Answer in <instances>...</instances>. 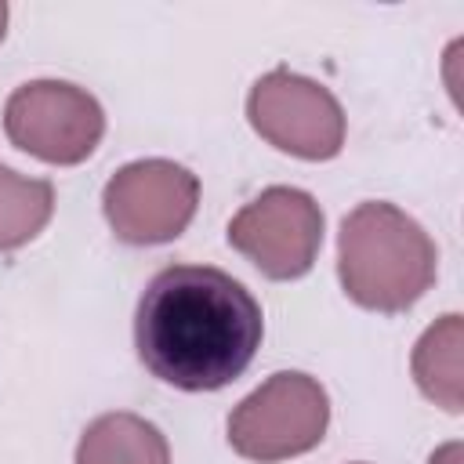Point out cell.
<instances>
[{
  "instance_id": "7",
  "label": "cell",
  "mask_w": 464,
  "mask_h": 464,
  "mask_svg": "<svg viewBox=\"0 0 464 464\" xmlns=\"http://www.w3.org/2000/svg\"><path fill=\"white\" fill-rule=\"evenodd\" d=\"M250 127L276 149L301 160H334L344 145V112L337 98L297 72H265L246 98Z\"/></svg>"
},
{
  "instance_id": "11",
  "label": "cell",
  "mask_w": 464,
  "mask_h": 464,
  "mask_svg": "<svg viewBox=\"0 0 464 464\" xmlns=\"http://www.w3.org/2000/svg\"><path fill=\"white\" fill-rule=\"evenodd\" d=\"M460 460V446L457 442H450V446H442L439 453H431V460L428 464H457Z\"/></svg>"
},
{
  "instance_id": "6",
  "label": "cell",
  "mask_w": 464,
  "mask_h": 464,
  "mask_svg": "<svg viewBox=\"0 0 464 464\" xmlns=\"http://www.w3.org/2000/svg\"><path fill=\"white\" fill-rule=\"evenodd\" d=\"M228 243L261 276L297 279L323 246V210L308 192L272 185L228 221Z\"/></svg>"
},
{
  "instance_id": "12",
  "label": "cell",
  "mask_w": 464,
  "mask_h": 464,
  "mask_svg": "<svg viewBox=\"0 0 464 464\" xmlns=\"http://www.w3.org/2000/svg\"><path fill=\"white\" fill-rule=\"evenodd\" d=\"M4 25H7V4L0 0V40H4Z\"/></svg>"
},
{
  "instance_id": "2",
  "label": "cell",
  "mask_w": 464,
  "mask_h": 464,
  "mask_svg": "<svg viewBox=\"0 0 464 464\" xmlns=\"http://www.w3.org/2000/svg\"><path fill=\"white\" fill-rule=\"evenodd\" d=\"M439 254L431 236L395 203L366 199L337 236V276L344 294L370 312H406L435 283Z\"/></svg>"
},
{
  "instance_id": "3",
  "label": "cell",
  "mask_w": 464,
  "mask_h": 464,
  "mask_svg": "<svg viewBox=\"0 0 464 464\" xmlns=\"http://www.w3.org/2000/svg\"><path fill=\"white\" fill-rule=\"evenodd\" d=\"M326 424L330 399L323 384L301 370H279L232 410L228 442L246 460L276 464L315 450Z\"/></svg>"
},
{
  "instance_id": "5",
  "label": "cell",
  "mask_w": 464,
  "mask_h": 464,
  "mask_svg": "<svg viewBox=\"0 0 464 464\" xmlns=\"http://www.w3.org/2000/svg\"><path fill=\"white\" fill-rule=\"evenodd\" d=\"M199 203V178L174 160H134L120 167L102 207L116 239L130 246H156L178 239Z\"/></svg>"
},
{
  "instance_id": "1",
  "label": "cell",
  "mask_w": 464,
  "mask_h": 464,
  "mask_svg": "<svg viewBox=\"0 0 464 464\" xmlns=\"http://www.w3.org/2000/svg\"><path fill=\"white\" fill-rule=\"evenodd\" d=\"M265 315L254 294L221 268L170 265L156 272L134 312L141 366L181 392L232 384L257 355Z\"/></svg>"
},
{
  "instance_id": "9",
  "label": "cell",
  "mask_w": 464,
  "mask_h": 464,
  "mask_svg": "<svg viewBox=\"0 0 464 464\" xmlns=\"http://www.w3.org/2000/svg\"><path fill=\"white\" fill-rule=\"evenodd\" d=\"M460 348H464V319L457 312L431 323L413 348V381L446 413H460V406H464Z\"/></svg>"
},
{
  "instance_id": "4",
  "label": "cell",
  "mask_w": 464,
  "mask_h": 464,
  "mask_svg": "<svg viewBox=\"0 0 464 464\" xmlns=\"http://www.w3.org/2000/svg\"><path fill=\"white\" fill-rule=\"evenodd\" d=\"M4 130L22 152L54 167H72L98 149L105 134V112L98 98L76 83L33 80L7 98Z\"/></svg>"
},
{
  "instance_id": "10",
  "label": "cell",
  "mask_w": 464,
  "mask_h": 464,
  "mask_svg": "<svg viewBox=\"0 0 464 464\" xmlns=\"http://www.w3.org/2000/svg\"><path fill=\"white\" fill-rule=\"evenodd\" d=\"M54 210V185L14 174L0 163V250H14L44 232Z\"/></svg>"
},
{
  "instance_id": "8",
  "label": "cell",
  "mask_w": 464,
  "mask_h": 464,
  "mask_svg": "<svg viewBox=\"0 0 464 464\" xmlns=\"http://www.w3.org/2000/svg\"><path fill=\"white\" fill-rule=\"evenodd\" d=\"M76 464H170V446L138 413H102L83 428Z\"/></svg>"
}]
</instances>
